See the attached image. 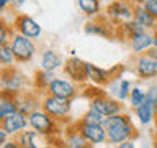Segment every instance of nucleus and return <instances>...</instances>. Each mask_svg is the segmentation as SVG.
<instances>
[{"label":"nucleus","instance_id":"9","mask_svg":"<svg viewBox=\"0 0 157 148\" xmlns=\"http://www.w3.org/2000/svg\"><path fill=\"white\" fill-rule=\"evenodd\" d=\"M92 107L98 110L101 115L105 117H111V115H116L120 112V105H118L116 101H111V99H106V97H98L92 102Z\"/></svg>","mask_w":157,"mask_h":148},{"label":"nucleus","instance_id":"33","mask_svg":"<svg viewBox=\"0 0 157 148\" xmlns=\"http://www.w3.org/2000/svg\"><path fill=\"white\" fill-rule=\"evenodd\" d=\"M17 2V5H21V3H25V0H15Z\"/></svg>","mask_w":157,"mask_h":148},{"label":"nucleus","instance_id":"12","mask_svg":"<svg viewBox=\"0 0 157 148\" xmlns=\"http://www.w3.org/2000/svg\"><path fill=\"white\" fill-rule=\"evenodd\" d=\"M18 30H20V35H25V36L31 39L38 38L41 35V27L29 17H21L18 20Z\"/></svg>","mask_w":157,"mask_h":148},{"label":"nucleus","instance_id":"10","mask_svg":"<svg viewBox=\"0 0 157 148\" xmlns=\"http://www.w3.org/2000/svg\"><path fill=\"white\" fill-rule=\"evenodd\" d=\"M137 74L141 77H154L157 74V59L151 58L149 54L137 59Z\"/></svg>","mask_w":157,"mask_h":148},{"label":"nucleus","instance_id":"16","mask_svg":"<svg viewBox=\"0 0 157 148\" xmlns=\"http://www.w3.org/2000/svg\"><path fill=\"white\" fill-rule=\"evenodd\" d=\"M38 140H39V133L36 130H25L20 135L18 143L21 145V148H41L38 145Z\"/></svg>","mask_w":157,"mask_h":148},{"label":"nucleus","instance_id":"19","mask_svg":"<svg viewBox=\"0 0 157 148\" xmlns=\"http://www.w3.org/2000/svg\"><path fill=\"white\" fill-rule=\"evenodd\" d=\"M113 89H115V96L120 99V101H126L131 94V82L128 79H121V81H115L113 84Z\"/></svg>","mask_w":157,"mask_h":148},{"label":"nucleus","instance_id":"22","mask_svg":"<svg viewBox=\"0 0 157 148\" xmlns=\"http://www.w3.org/2000/svg\"><path fill=\"white\" fill-rule=\"evenodd\" d=\"M15 112H18V107L15 104V101H10V99L3 97L2 102H0V117L5 118L7 115H12Z\"/></svg>","mask_w":157,"mask_h":148},{"label":"nucleus","instance_id":"36","mask_svg":"<svg viewBox=\"0 0 157 148\" xmlns=\"http://www.w3.org/2000/svg\"><path fill=\"white\" fill-rule=\"evenodd\" d=\"M154 148H157V140L154 142Z\"/></svg>","mask_w":157,"mask_h":148},{"label":"nucleus","instance_id":"18","mask_svg":"<svg viewBox=\"0 0 157 148\" xmlns=\"http://www.w3.org/2000/svg\"><path fill=\"white\" fill-rule=\"evenodd\" d=\"M132 20H136L142 28H151V27H154V23H155V18L152 17L144 7H137L134 10V18Z\"/></svg>","mask_w":157,"mask_h":148},{"label":"nucleus","instance_id":"34","mask_svg":"<svg viewBox=\"0 0 157 148\" xmlns=\"http://www.w3.org/2000/svg\"><path fill=\"white\" fill-rule=\"evenodd\" d=\"M154 48H157V35L154 36Z\"/></svg>","mask_w":157,"mask_h":148},{"label":"nucleus","instance_id":"35","mask_svg":"<svg viewBox=\"0 0 157 148\" xmlns=\"http://www.w3.org/2000/svg\"><path fill=\"white\" fill-rule=\"evenodd\" d=\"M41 148H56V146H41Z\"/></svg>","mask_w":157,"mask_h":148},{"label":"nucleus","instance_id":"24","mask_svg":"<svg viewBox=\"0 0 157 148\" xmlns=\"http://www.w3.org/2000/svg\"><path fill=\"white\" fill-rule=\"evenodd\" d=\"M105 115H101L98 110H95L93 107L88 109V112L83 115V122H87V123H97V125H103L105 123Z\"/></svg>","mask_w":157,"mask_h":148},{"label":"nucleus","instance_id":"15","mask_svg":"<svg viewBox=\"0 0 157 148\" xmlns=\"http://www.w3.org/2000/svg\"><path fill=\"white\" fill-rule=\"evenodd\" d=\"M154 113H155L154 112V104H152V101H149V99H146V102L136 109V115H137V118H139V122L142 125H149V123L154 120Z\"/></svg>","mask_w":157,"mask_h":148},{"label":"nucleus","instance_id":"32","mask_svg":"<svg viewBox=\"0 0 157 148\" xmlns=\"http://www.w3.org/2000/svg\"><path fill=\"white\" fill-rule=\"evenodd\" d=\"M10 2V0H0V8L5 10V7H7V3Z\"/></svg>","mask_w":157,"mask_h":148},{"label":"nucleus","instance_id":"25","mask_svg":"<svg viewBox=\"0 0 157 148\" xmlns=\"http://www.w3.org/2000/svg\"><path fill=\"white\" fill-rule=\"evenodd\" d=\"M15 59V53H13V48L12 44H2L0 46V61L2 64H12Z\"/></svg>","mask_w":157,"mask_h":148},{"label":"nucleus","instance_id":"14","mask_svg":"<svg viewBox=\"0 0 157 148\" xmlns=\"http://www.w3.org/2000/svg\"><path fill=\"white\" fill-rule=\"evenodd\" d=\"M110 15L116 20H124V22H129V20L134 18V10H131L129 5L123 3V2H115L111 3L110 7Z\"/></svg>","mask_w":157,"mask_h":148},{"label":"nucleus","instance_id":"6","mask_svg":"<svg viewBox=\"0 0 157 148\" xmlns=\"http://www.w3.org/2000/svg\"><path fill=\"white\" fill-rule=\"evenodd\" d=\"M26 125H29V120L25 117V113L20 112V110L2 118V128L8 133V135H13V133L26 130Z\"/></svg>","mask_w":157,"mask_h":148},{"label":"nucleus","instance_id":"8","mask_svg":"<svg viewBox=\"0 0 157 148\" xmlns=\"http://www.w3.org/2000/svg\"><path fill=\"white\" fill-rule=\"evenodd\" d=\"M66 72L74 79V81H85V79H88L85 63L80 61L78 58H72L66 63Z\"/></svg>","mask_w":157,"mask_h":148},{"label":"nucleus","instance_id":"4","mask_svg":"<svg viewBox=\"0 0 157 148\" xmlns=\"http://www.w3.org/2000/svg\"><path fill=\"white\" fill-rule=\"evenodd\" d=\"M80 133L87 138L88 143H92V145H101L105 140H108L106 128L103 125H97V123L83 122L80 125Z\"/></svg>","mask_w":157,"mask_h":148},{"label":"nucleus","instance_id":"11","mask_svg":"<svg viewBox=\"0 0 157 148\" xmlns=\"http://www.w3.org/2000/svg\"><path fill=\"white\" fill-rule=\"evenodd\" d=\"M61 66H62V56L57 51L46 49V51L43 53V58H41V68H43V71L54 72L56 69H59Z\"/></svg>","mask_w":157,"mask_h":148},{"label":"nucleus","instance_id":"20","mask_svg":"<svg viewBox=\"0 0 157 148\" xmlns=\"http://www.w3.org/2000/svg\"><path fill=\"white\" fill-rule=\"evenodd\" d=\"M147 99V92H144L141 87H132L131 89V94H129V101H131V107L132 109H137L139 105L146 102Z\"/></svg>","mask_w":157,"mask_h":148},{"label":"nucleus","instance_id":"23","mask_svg":"<svg viewBox=\"0 0 157 148\" xmlns=\"http://www.w3.org/2000/svg\"><path fill=\"white\" fill-rule=\"evenodd\" d=\"M78 7L85 15H95L100 8L98 0H78Z\"/></svg>","mask_w":157,"mask_h":148},{"label":"nucleus","instance_id":"21","mask_svg":"<svg viewBox=\"0 0 157 148\" xmlns=\"http://www.w3.org/2000/svg\"><path fill=\"white\" fill-rule=\"evenodd\" d=\"M67 148H88V142L82 133H74L66 142Z\"/></svg>","mask_w":157,"mask_h":148},{"label":"nucleus","instance_id":"26","mask_svg":"<svg viewBox=\"0 0 157 148\" xmlns=\"http://www.w3.org/2000/svg\"><path fill=\"white\" fill-rule=\"evenodd\" d=\"M21 84H23V77L18 76V74L12 76V79L3 77V87L7 89V91H18Z\"/></svg>","mask_w":157,"mask_h":148},{"label":"nucleus","instance_id":"29","mask_svg":"<svg viewBox=\"0 0 157 148\" xmlns=\"http://www.w3.org/2000/svg\"><path fill=\"white\" fill-rule=\"evenodd\" d=\"M2 148H21V145L20 143H13V142H7L2 145Z\"/></svg>","mask_w":157,"mask_h":148},{"label":"nucleus","instance_id":"17","mask_svg":"<svg viewBox=\"0 0 157 148\" xmlns=\"http://www.w3.org/2000/svg\"><path fill=\"white\" fill-rule=\"evenodd\" d=\"M85 68H87V76L90 81L97 82V84H101V82H106V77H108V72L105 69L95 66V64H90V63H85Z\"/></svg>","mask_w":157,"mask_h":148},{"label":"nucleus","instance_id":"28","mask_svg":"<svg viewBox=\"0 0 157 148\" xmlns=\"http://www.w3.org/2000/svg\"><path fill=\"white\" fill-rule=\"evenodd\" d=\"M116 148H136V143L134 142H129V140H126V142H123L120 143Z\"/></svg>","mask_w":157,"mask_h":148},{"label":"nucleus","instance_id":"31","mask_svg":"<svg viewBox=\"0 0 157 148\" xmlns=\"http://www.w3.org/2000/svg\"><path fill=\"white\" fill-rule=\"evenodd\" d=\"M0 142H2V145L3 143H7V132L2 128V132H0Z\"/></svg>","mask_w":157,"mask_h":148},{"label":"nucleus","instance_id":"2","mask_svg":"<svg viewBox=\"0 0 157 148\" xmlns=\"http://www.w3.org/2000/svg\"><path fill=\"white\" fill-rule=\"evenodd\" d=\"M29 125L33 130H36L39 135H48L54 130V120L46 110H31L28 115Z\"/></svg>","mask_w":157,"mask_h":148},{"label":"nucleus","instance_id":"7","mask_svg":"<svg viewBox=\"0 0 157 148\" xmlns=\"http://www.w3.org/2000/svg\"><path fill=\"white\" fill-rule=\"evenodd\" d=\"M48 89L51 92V96H56V97H62V99H71L75 96V86L67 81V79H56L54 77L51 82L48 84Z\"/></svg>","mask_w":157,"mask_h":148},{"label":"nucleus","instance_id":"3","mask_svg":"<svg viewBox=\"0 0 157 148\" xmlns=\"http://www.w3.org/2000/svg\"><path fill=\"white\" fill-rule=\"evenodd\" d=\"M12 48H13L15 58L20 59V61H28V59H31L34 56V51H36L31 38L25 36V35H17V36L13 38Z\"/></svg>","mask_w":157,"mask_h":148},{"label":"nucleus","instance_id":"5","mask_svg":"<svg viewBox=\"0 0 157 148\" xmlns=\"http://www.w3.org/2000/svg\"><path fill=\"white\" fill-rule=\"evenodd\" d=\"M44 110L51 117H66L71 112V102L69 99L51 96L44 101Z\"/></svg>","mask_w":157,"mask_h":148},{"label":"nucleus","instance_id":"13","mask_svg":"<svg viewBox=\"0 0 157 148\" xmlns=\"http://www.w3.org/2000/svg\"><path fill=\"white\" fill-rule=\"evenodd\" d=\"M151 46H154V36H151L149 33L141 31L131 36V49L134 53H141L144 49H149Z\"/></svg>","mask_w":157,"mask_h":148},{"label":"nucleus","instance_id":"27","mask_svg":"<svg viewBox=\"0 0 157 148\" xmlns=\"http://www.w3.org/2000/svg\"><path fill=\"white\" fill-rule=\"evenodd\" d=\"M142 7H144L154 18H157V0H144V5H142Z\"/></svg>","mask_w":157,"mask_h":148},{"label":"nucleus","instance_id":"30","mask_svg":"<svg viewBox=\"0 0 157 148\" xmlns=\"http://www.w3.org/2000/svg\"><path fill=\"white\" fill-rule=\"evenodd\" d=\"M0 43L2 44L7 43V30H5L3 27H2V35H0Z\"/></svg>","mask_w":157,"mask_h":148},{"label":"nucleus","instance_id":"1","mask_svg":"<svg viewBox=\"0 0 157 148\" xmlns=\"http://www.w3.org/2000/svg\"><path fill=\"white\" fill-rule=\"evenodd\" d=\"M103 127L106 128L108 142L113 143V145H120V143L126 142L132 135V125L128 120V117L120 115V113L106 117Z\"/></svg>","mask_w":157,"mask_h":148}]
</instances>
